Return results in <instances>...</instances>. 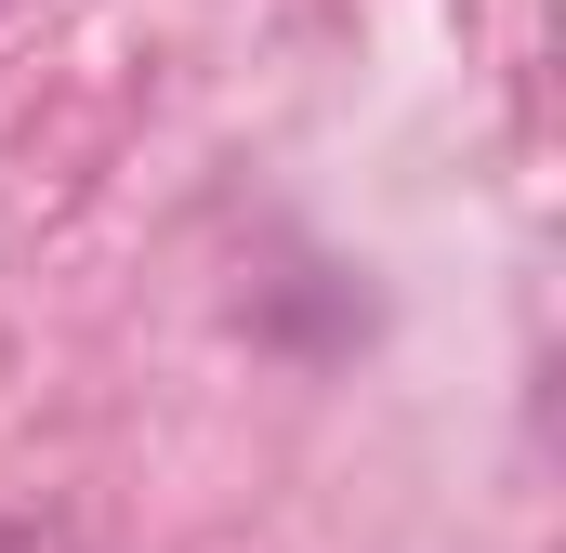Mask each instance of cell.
<instances>
[{"mask_svg": "<svg viewBox=\"0 0 566 553\" xmlns=\"http://www.w3.org/2000/svg\"><path fill=\"white\" fill-rule=\"evenodd\" d=\"M0 553H66V541H40V528H0Z\"/></svg>", "mask_w": 566, "mask_h": 553, "instance_id": "obj_1", "label": "cell"}]
</instances>
